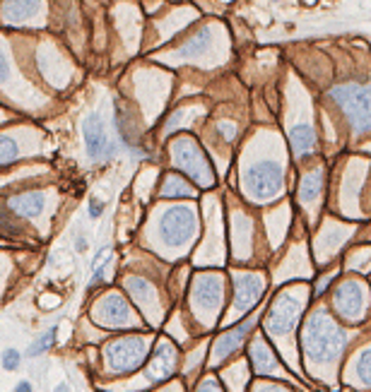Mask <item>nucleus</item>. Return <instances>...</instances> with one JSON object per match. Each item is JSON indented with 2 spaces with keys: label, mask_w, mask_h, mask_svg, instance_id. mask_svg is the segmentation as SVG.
Listing matches in <instances>:
<instances>
[{
  "label": "nucleus",
  "mask_w": 371,
  "mask_h": 392,
  "mask_svg": "<svg viewBox=\"0 0 371 392\" xmlns=\"http://www.w3.org/2000/svg\"><path fill=\"white\" fill-rule=\"evenodd\" d=\"M345 330L333 320L331 313L326 310H319L306 320V327L301 332V345L304 352L309 354V359L316 361V364H326V361H333L343 352L345 347Z\"/></svg>",
  "instance_id": "1"
},
{
  "label": "nucleus",
  "mask_w": 371,
  "mask_h": 392,
  "mask_svg": "<svg viewBox=\"0 0 371 392\" xmlns=\"http://www.w3.org/2000/svg\"><path fill=\"white\" fill-rule=\"evenodd\" d=\"M333 101L343 108L355 133L371 130V84H340L331 91Z\"/></svg>",
  "instance_id": "2"
},
{
  "label": "nucleus",
  "mask_w": 371,
  "mask_h": 392,
  "mask_svg": "<svg viewBox=\"0 0 371 392\" xmlns=\"http://www.w3.org/2000/svg\"><path fill=\"white\" fill-rule=\"evenodd\" d=\"M148 352H150V347L145 337L128 335V337H121V340H113V342H109L104 349L106 369L111 373H116V376L133 373L145 364Z\"/></svg>",
  "instance_id": "3"
},
{
  "label": "nucleus",
  "mask_w": 371,
  "mask_h": 392,
  "mask_svg": "<svg viewBox=\"0 0 371 392\" xmlns=\"http://www.w3.org/2000/svg\"><path fill=\"white\" fill-rule=\"evenodd\" d=\"M172 159L184 174L191 176L198 186L210 188L215 179H212V169L208 164V159L200 152V147L193 142L191 138H181L172 145Z\"/></svg>",
  "instance_id": "4"
},
{
  "label": "nucleus",
  "mask_w": 371,
  "mask_h": 392,
  "mask_svg": "<svg viewBox=\"0 0 371 392\" xmlns=\"http://www.w3.org/2000/svg\"><path fill=\"white\" fill-rule=\"evenodd\" d=\"M196 214H193L191 207H169L167 212L162 214L160 219V234L162 241L172 248L186 246L188 241L196 234Z\"/></svg>",
  "instance_id": "5"
},
{
  "label": "nucleus",
  "mask_w": 371,
  "mask_h": 392,
  "mask_svg": "<svg viewBox=\"0 0 371 392\" xmlns=\"http://www.w3.org/2000/svg\"><path fill=\"white\" fill-rule=\"evenodd\" d=\"M246 193L255 200H270L275 198L282 188V167L275 162H260L253 164L244 176Z\"/></svg>",
  "instance_id": "6"
},
{
  "label": "nucleus",
  "mask_w": 371,
  "mask_h": 392,
  "mask_svg": "<svg viewBox=\"0 0 371 392\" xmlns=\"http://www.w3.org/2000/svg\"><path fill=\"white\" fill-rule=\"evenodd\" d=\"M222 296H224V281L217 274H200L193 281V301H196L198 310H205V313H217L222 306Z\"/></svg>",
  "instance_id": "7"
},
{
  "label": "nucleus",
  "mask_w": 371,
  "mask_h": 392,
  "mask_svg": "<svg viewBox=\"0 0 371 392\" xmlns=\"http://www.w3.org/2000/svg\"><path fill=\"white\" fill-rule=\"evenodd\" d=\"M299 313H301V303L297 301V298L279 296L275 306H272L270 315H267V332L275 337L292 332V327L299 320Z\"/></svg>",
  "instance_id": "8"
},
{
  "label": "nucleus",
  "mask_w": 371,
  "mask_h": 392,
  "mask_svg": "<svg viewBox=\"0 0 371 392\" xmlns=\"http://www.w3.org/2000/svg\"><path fill=\"white\" fill-rule=\"evenodd\" d=\"M92 318L99 325H109V327H121L126 323H131V308L123 301V296L118 293H109L101 301H96Z\"/></svg>",
  "instance_id": "9"
},
{
  "label": "nucleus",
  "mask_w": 371,
  "mask_h": 392,
  "mask_svg": "<svg viewBox=\"0 0 371 392\" xmlns=\"http://www.w3.org/2000/svg\"><path fill=\"white\" fill-rule=\"evenodd\" d=\"M236 291H234V308L236 313H246L263 296V279L258 274H236L234 277Z\"/></svg>",
  "instance_id": "10"
},
{
  "label": "nucleus",
  "mask_w": 371,
  "mask_h": 392,
  "mask_svg": "<svg viewBox=\"0 0 371 392\" xmlns=\"http://www.w3.org/2000/svg\"><path fill=\"white\" fill-rule=\"evenodd\" d=\"M336 308L350 320H357L364 308V293L357 281H343L336 289Z\"/></svg>",
  "instance_id": "11"
},
{
  "label": "nucleus",
  "mask_w": 371,
  "mask_h": 392,
  "mask_svg": "<svg viewBox=\"0 0 371 392\" xmlns=\"http://www.w3.org/2000/svg\"><path fill=\"white\" fill-rule=\"evenodd\" d=\"M84 133V147H87V155L92 159L104 157L106 152H111V142H109L106 133H104V123H101L99 116H89L82 125Z\"/></svg>",
  "instance_id": "12"
},
{
  "label": "nucleus",
  "mask_w": 371,
  "mask_h": 392,
  "mask_svg": "<svg viewBox=\"0 0 371 392\" xmlns=\"http://www.w3.org/2000/svg\"><path fill=\"white\" fill-rule=\"evenodd\" d=\"M39 12H41V0H5L0 17H3V22L20 24L32 20Z\"/></svg>",
  "instance_id": "13"
},
{
  "label": "nucleus",
  "mask_w": 371,
  "mask_h": 392,
  "mask_svg": "<svg viewBox=\"0 0 371 392\" xmlns=\"http://www.w3.org/2000/svg\"><path fill=\"white\" fill-rule=\"evenodd\" d=\"M44 205H46V198H44V193H39V191L12 195V198L8 200L10 212L17 214V217H27V219L39 217L41 210H44Z\"/></svg>",
  "instance_id": "14"
},
{
  "label": "nucleus",
  "mask_w": 371,
  "mask_h": 392,
  "mask_svg": "<svg viewBox=\"0 0 371 392\" xmlns=\"http://www.w3.org/2000/svg\"><path fill=\"white\" fill-rule=\"evenodd\" d=\"M174 369H176V352L169 345H160V349L155 352V357H152L150 369H148L150 381H155V383L167 381V378L174 373Z\"/></svg>",
  "instance_id": "15"
},
{
  "label": "nucleus",
  "mask_w": 371,
  "mask_h": 392,
  "mask_svg": "<svg viewBox=\"0 0 371 392\" xmlns=\"http://www.w3.org/2000/svg\"><path fill=\"white\" fill-rule=\"evenodd\" d=\"M255 323H258V318H251V320L241 323V325L236 330H232V332H224L220 340H217V345H215V359L222 361L224 357H229L232 352H236L241 342H244V337L251 332V327L255 325Z\"/></svg>",
  "instance_id": "16"
},
{
  "label": "nucleus",
  "mask_w": 371,
  "mask_h": 392,
  "mask_svg": "<svg viewBox=\"0 0 371 392\" xmlns=\"http://www.w3.org/2000/svg\"><path fill=\"white\" fill-rule=\"evenodd\" d=\"M289 145L297 157H309L316 150V135L309 125H297L289 133Z\"/></svg>",
  "instance_id": "17"
},
{
  "label": "nucleus",
  "mask_w": 371,
  "mask_h": 392,
  "mask_svg": "<svg viewBox=\"0 0 371 392\" xmlns=\"http://www.w3.org/2000/svg\"><path fill=\"white\" fill-rule=\"evenodd\" d=\"M126 286H128V291H131V296L135 298L138 306H143V308H152V306H155V289H152L150 281H145L140 277H128Z\"/></svg>",
  "instance_id": "18"
},
{
  "label": "nucleus",
  "mask_w": 371,
  "mask_h": 392,
  "mask_svg": "<svg viewBox=\"0 0 371 392\" xmlns=\"http://www.w3.org/2000/svg\"><path fill=\"white\" fill-rule=\"evenodd\" d=\"M208 48H210V29L205 27L179 48V56L181 58H200L208 53Z\"/></svg>",
  "instance_id": "19"
},
{
  "label": "nucleus",
  "mask_w": 371,
  "mask_h": 392,
  "mask_svg": "<svg viewBox=\"0 0 371 392\" xmlns=\"http://www.w3.org/2000/svg\"><path fill=\"white\" fill-rule=\"evenodd\" d=\"M251 361H253V369L258 373H267L277 366L275 357H272L270 349L263 345V340H255L251 345Z\"/></svg>",
  "instance_id": "20"
},
{
  "label": "nucleus",
  "mask_w": 371,
  "mask_h": 392,
  "mask_svg": "<svg viewBox=\"0 0 371 392\" xmlns=\"http://www.w3.org/2000/svg\"><path fill=\"white\" fill-rule=\"evenodd\" d=\"M162 195L164 198H191L193 191L191 186L176 174H169L162 183Z\"/></svg>",
  "instance_id": "21"
},
{
  "label": "nucleus",
  "mask_w": 371,
  "mask_h": 392,
  "mask_svg": "<svg viewBox=\"0 0 371 392\" xmlns=\"http://www.w3.org/2000/svg\"><path fill=\"white\" fill-rule=\"evenodd\" d=\"M321 186H323V176H321V171H314V174L304 176L301 186H299V198H301V202H314L316 198H319Z\"/></svg>",
  "instance_id": "22"
},
{
  "label": "nucleus",
  "mask_w": 371,
  "mask_h": 392,
  "mask_svg": "<svg viewBox=\"0 0 371 392\" xmlns=\"http://www.w3.org/2000/svg\"><path fill=\"white\" fill-rule=\"evenodd\" d=\"M17 157H20V150H17L15 140L8 138V135H0V167L12 164Z\"/></svg>",
  "instance_id": "23"
},
{
  "label": "nucleus",
  "mask_w": 371,
  "mask_h": 392,
  "mask_svg": "<svg viewBox=\"0 0 371 392\" xmlns=\"http://www.w3.org/2000/svg\"><path fill=\"white\" fill-rule=\"evenodd\" d=\"M56 332H58V327H51L46 335H41L39 340H36L34 345L29 347L27 357H39V354H44L46 349H51V347H53V342H56Z\"/></svg>",
  "instance_id": "24"
},
{
  "label": "nucleus",
  "mask_w": 371,
  "mask_h": 392,
  "mask_svg": "<svg viewBox=\"0 0 371 392\" xmlns=\"http://www.w3.org/2000/svg\"><path fill=\"white\" fill-rule=\"evenodd\" d=\"M357 376H360V381L371 388V347L367 352H362L360 361H357Z\"/></svg>",
  "instance_id": "25"
},
{
  "label": "nucleus",
  "mask_w": 371,
  "mask_h": 392,
  "mask_svg": "<svg viewBox=\"0 0 371 392\" xmlns=\"http://www.w3.org/2000/svg\"><path fill=\"white\" fill-rule=\"evenodd\" d=\"M20 352H17V349H5L3 352V366L8 371H15L17 366H20Z\"/></svg>",
  "instance_id": "26"
},
{
  "label": "nucleus",
  "mask_w": 371,
  "mask_h": 392,
  "mask_svg": "<svg viewBox=\"0 0 371 392\" xmlns=\"http://www.w3.org/2000/svg\"><path fill=\"white\" fill-rule=\"evenodd\" d=\"M101 210H104V205H101V202H96V200H92L89 202V217L92 219H96L101 214Z\"/></svg>",
  "instance_id": "27"
},
{
  "label": "nucleus",
  "mask_w": 371,
  "mask_h": 392,
  "mask_svg": "<svg viewBox=\"0 0 371 392\" xmlns=\"http://www.w3.org/2000/svg\"><path fill=\"white\" fill-rule=\"evenodd\" d=\"M8 77V58H5V53L0 51V82Z\"/></svg>",
  "instance_id": "28"
},
{
  "label": "nucleus",
  "mask_w": 371,
  "mask_h": 392,
  "mask_svg": "<svg viewBox=\"0 0 371 392\" xmlns=\"http://www.w3.org/2000/svg\"><path fill=\"white\" fill-rule=\"evenodd\" d=\"M17 392H29L32 390V383H27V381H22V383H17V388H15Z\"/></svg>",
  "instance_id": "29"
},
{
  "label": "nucleus",
  "mask_w": 371,
  "mask_h": 392,
  "mask_svg": "<svg viewBox=\"0 0 371 392\" xmlns=\"http://www.w3.org/2000/svg\"><path fill=\"white\" fill-rule=\"evenodd\" d=\"M220 130H222V133H229V138H227V140H232V138H234V125L222 123V125H220Z\"/></svg>",
  "instance_id": "30"
}]
</instances>
